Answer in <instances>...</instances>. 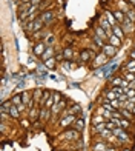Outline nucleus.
Returning a JSON list of instances; mask_svg holds the SVG:
<instances>
[{
    "instance_id": "1",
    "label": "nucleus",
    "mask_w": 135,
    "mask_h": 151,
    "mask_svg": "<svg viewBox=\"0 0 135 151\" xmlns=\"http://www.w3.org/2000/svg\"><path fill=\"white\" fill-rule=\"evenodd\" d=\"M112 133H114V136L115 137H118L120 140H123V142H126L127 139H129V136H127V133L123 128H120V126H115L114 130H112Z\"/></svg>"
},
{
    "instance_id": "2",
    "label": "nucleus",
    "mask_w": 135,
    "mask_h": 151,
    "mask_svg": "<svg viewBox=\"0 0 135 151\" xmlns=\"http://www.w3.org/2000/svg\"><path fill=\"white\" fill-rule=\"evenodd\" d=\"M101 50H103V54L106 56V57H114L115 54H117V48L114 46V45H104L103 48H101Z\"/></svg>"
},
{
    "instance_id": "3",
    "label": "nucleus",
    "mask_w": 135,
    "mask_h": 151,
    "mask_svg": "<svg viewBox=\"0 0 135 151\" xmlns=\"http://www.w3.org/2000/svg\"><path fill=\"white\" fill-rule=\"evenodd\" d=\"M100 26L107 32V37L112 36V25L109 23V22H107V19H106V17H101V19H100Z\"/></svg>"
},
{
    "instance_id": "4",
    "label": "nucleus",
    "mask_w": 135,
    "mask_h": 151,
    "mask_svg": "<svg viewBox=\"0 0 135 151\" xmlns=\"http://www.w3.org/2000/svg\"><path fill=\"white\" fill-rule=\"evenodd\" d=\"M63 139H69V140H75V139L80 137V133H78L77 130H69V131H65V133L62 134Z\"/></svg>"
},
{
    "instance_id": "5",
    "label": "nucleus",
    "mask_w": 135,
    "mask_h": 151,
    "mask_svg": "<svg viewBox=\"0 0 135 151\" xmlns=\"http://www.w3.org/2000/svg\"><path fill=\"white\" fill-rule=\"evenodd\" d=\"M75 116L74 114H69V116H66V117H63L62 120H60V126H68V125H74V122H75Z\"/></svg>"
},
{
    "instance_id": "6",
    "label": "nucleus",
    "mask_w": 135,
    "mask_h": 151,
    "mask_svg": "<svg viewBox=\"0 0 135 151\" xmlns=\"http://www.w3.org/2000/svg\"><path fill=\"white\" fill-rule=\"evenodd\" d=\"M112 85L114 86H121V88L125 89V88H129L130 82H127V80H125V79H121V77H115L114 80H112Z\"/></svg>"
},
{
    "instance_id": "7",
    "label": "nucleus",
    "mask_w": 135,
    "mask_h": 151,
    "mask_svg": "<svg viewBox=\"0 0 135 151\" xmlns=\"http://www.w3.org/2000/svg\"><path fill=\"white\" fill-rule=\"evenodd\" d=\"M29 119L32 120V122H35V120L40 119V109H37L35 107L29 108Z\"/></svg>"
},
{
    "instance_id": "8",
    "label": "nucleus",
    "mask_w": 135,
    "mask_h": 151,
    "mask_svg": "<svg viewBox=\"0 0 135 151\" xmlns=\"http://www.w3.org/2000/svg\"><path fill=\"white\" fill-rule=\"evenodd\" d=\"M51 108H46V107H43L42 109H40V120H48L51 117Z\"/></svg>"
},
{
    "instance_id": "9",
    "label": "nucleus",
    "mask_w": 135,
    "mask_h": 151,
    "mask_svg": "<svg viewBox=\"0 0 135 151\" xmlns=\"http://www.w3.org/2000/svg\"><path fill=\"white\" fill-rule=\"evenodd\" d=\"M132 23H134V22H130L129 19L126 17V19H125V22H123V26H121V28H123V31H125V32H130V31L134 29Z\"/></svg>"
},
{
    "instance_id": "10",
    "label": "nucleus",
    "mask_w": 135,
    "mask_h": 151,
    "mask_svg": "<svg viewBox=\"0 0 135 151\" xmlns=\"http://www.w3.org/2000/svg\"><path fill=\"white\" fill-rule=\"evenodd\" d=\"M45 51H46V45H45V43H39L35 48H34V54L40 56V57H42V54H43Z\"/></svg>"
},
{
    "instance_id": "11",
    "label": "nucleus",
    "mask_w": 135,
    "mask_h": 151,
    "mask_svg": "<svg viewBox=\"0 0 135 151\" xmlns=\"http://www.w3.org/2000/svg\"><path fill=\"white\" fill-rule=\"evenodd\" d=\"M8 114L11 116V117H14V119H18V117H20V111H18V108L16 107V105H11Z\"/></svg>"
},
{
    "instance_id": "12",
    "label": "nucleus",
    "mask_w": 135,
    "mask_h": 151,
    "mask_svg": "<svg viewBox=\"0 0 135 151\" xmlns=\"http://www.w3.org/2000/svg\"><path fill=\"white\" fill-rule=\"evenodd\" d=\"M52 17H54V13H51V11H46V13H43L42 14V17H40V19H42V20H43V23H49V22L52 20Z\"/></svg>"
},
{
    "instance_id": "13",
    "label": "nucleus",
    "mask_w": 135,
    "mask_h": 151,
    "mask_svg": "<svg viewBox=\"0 0 135 151\" xmlns=\"http://www.w3.org/2000/svg\"><path fill=\"white\" fill-rule=\"evenodd\" d=\"M112 34L117 36L118 39H123V37H125V31H123L121 26H114V28H112Z\"/></svg>"
},
{
    "instance_id": "14",
    "label": "nucleus",
    "mask_w": 135,
    "mask_h": 151,
    "mask_svg": "<svg viewBox=\"0 0 135 151\" xmlns=\"http://www.w3.org/2000/svg\"><path fill=\"white\" fill-rule=\"evenodd\" d=\"M52 54H54V50H52V46H48L46 51H45L43 54H42V60H43V62H46L48 59L52 57Z\"/></svg>"
},
{
    "instance_id": "15",
    "label": "nucleus",
    "mask_w": 135,
    "mask_h": 151,
    "mask_svg": "<svg viewBox=\"0 0 135 151\" xmlns=\"http://www.w3.org/2000/svg\"><path fill=\"white\" fill-rule=\"evenodd\" d=\"M106 19H107V22L112 25V28H114V26H117L118 22H117V19H115L114 13H106Z\"/></svg>"
},
{
    "instance_id": "16",
    "label": "nucleus",
    "mask_w": 135,
    "mask_h": 151,
    "mask_svg": "<svg viewBox=\"0 0 135 151\" xmlns=\"http://www.w3.org/2000/svg\"><path fill=\"white\" fill-rule=\"evenodd\" d=\"M109 43L114 45V46L117 48V46H120V45H121V39H118L117 36H114V34H112V36H109Z\"/></svg>"
},
{
    "instance_id": "17",
    "label": "nucleus",
    "mask_w": 135,
    "mask_h": 151,
    "mask_svg": "<svg viewBox=\"0 0 135 151\" xmlns=\"http://www.w3.org/2000/svg\"><path fill=\"white\" fill-rule=\"evenodd\" d=\"M114 16H115V19H117L118 23H123V22H125V19H126L125 13H123V11H120V9H118V11H115Z\"/></svg>"
},
{
    "instance_id": "18",
    "label": "nucleus",
    "mask_w": 135,
    "mask_h": 151,
    "mask_svg": "<svg viewBox=\"0 0 135 151\" xmlns=\"http://www.w3.org/2000/svg\"><path fill=\"white\" fill-rule=\"evenodd\" d=\"M95 36H98L100 39H103V40H104V39L107 37V32L104 31V29L101 28V26H97V29H95Z\"/></svg>"
},
{
    "instance_id": "19",
    "label": "nucleus",
    "mask_w": 135,
    "mask_h": 151,
    "mask_svg": "<svg viewBox=\"0 0 135 151\" xmlns=\"http://www.w3.org/2000/svg\"><path fill=\"white\" fill-rule=\"evenodd\" d=\"M74 126H75L77 131H81L85 128V120L83 119H77L75 122H74Z\"/></svg>"
},
{
    "instance_id": "20",
    "label": "nucleus",
    "mask_w": 135,
    "mask_h": 151,
    "mask_svg": "<svg viewBox=\"0 0 135 151\" xmlns=\"http://www.w3.org/2000/svg\"><path fill=\"white\" fill-rule=\"evenodd\" d=\"M120 113H121V116H123L125 119H127V120L132 119V114H134L132 111H129V109H126V108H121V111H120Z\"/></svg>"
},
{
    "instance_id": "21",
    "label": "nucleus",
    "mask_w": 135,
    "mask_h": 151,
    "mask_svg": "<svg viewBox=\"0 0 135 151\" xmlns=\"http://www.w3.org/2000/svg\"><path fill=\"white\" fill-rule=\"evenodd\" d=\"M106 97H107V100H115V99H118V94L114 89H109V91H106Z\"/></svg>"
},
{
    "instance_id": "22",
    "label": "nucleus",
    "mask_w": 135,
    "mask_h": 151,
    "mask_svg": "<svg viewBox=\"0 0 135 151\" xmlns=\"http://www.w3.org/2000/svg\"><path fill=\"white\" fill-rule=\"evenodd\" d=\"M103 130H106V122H101L98 125L94 126V133H101Z\"/></svg>"
},
{
    "instance_id": "23",
    "label": "nucleus",
    "mask_w": 135,
    "mask_h": 151,
    "mask_svg": "<svg viewBox=\"0 0 135 151\" xmlns=\"http://www.w3.org/2000/svg\"><path fill=\"white\" fill-rule=\"evenodd\" d=\"M43 25H45V23H43L42 19H37V20L34 22V29H32V31H39V29H42Z\"/></svg>"
},
{
    "instance_id": "24",
    "label": "nucleus",
    "mask_w": 135,
    "mask_h": 151,
    "mask_svg": "<svg viewBox=\"0 0 135 151\" xmlns=\"http://www.w3.org/2000/svg\"><path fill=\"white\" fill-rule=\"evenodd\" d=\"M118 8H120V11H123V13H127V11H129L130 8H129V6H127L126 5V2H123V0H120V2H118Z\"/></svg>"
},
{
    "instance_id": "25",
    "label": "nucleus",
    "mask_w": 135,
    "mask_h": 151,
    "mask_svg": "<svg viewBox=\"0 0 135 151\" xmlns=\"http://www.w3.org/2000/svg\"><path fill=\"white\" fill-rule=\"evenodd\" d=\"M107 150V146L104 145V143H95V145H94V151H106Z\"/></svg>"
},
{
    "instance_id": "26",
    "label": "nucleus",
    "mask_w": 135,
    "mask_h": 151,
    "mask_svg": "<svg viewBox=\"0 0 135 151\" xmlns=\"http://www.w3.org/2000/svg\"><path fill=\"white\" fill-rule=\"evenodd\" d=\"M126 70L129 71V73H135V60H129V62H127Z\"/></svg>"
},
{
    "instance_id": "27",
    "label": "nucleus",
    "mask_w": 135,
    "mask_h": 151,
    "mask_svg": "<svg viewBox=\"0 0 135 151\" xmlns=\"http://www.w3.org/2000/svg\"><path fill=\"white\" fill-rule=\"evenodd\" d=\"M11 102H12V105H16V107H17V105L23 103V99H22V96H18V94H17V96H14L12 99H11Z\"/></svg>"
},
{
    "instance_id": "28",
    "label": "nucleus",
    "mask_w": 135,
    "mask_h": 151,
    "mask_svg": "<svg viewBox=\"0 0 135 151\" xmlns=\"http://www.w3.org/2000/svg\"><path fill=\"white\" fill-rule=\"evenodd\" d=\"M109 103H111V105H112V107H114L115 109L123 108V103H121V102H120L118 99H115V100H109Z\"/></svg>"
},
{
    "instance_id": "29",
    "label": "nucleus",
    "mask_w": 135,
    "mask_h": 151,
    "mask_svg": "<svg viewBox=\"0 0 135 151\" xmlns=\"http://www.w3.org/2000/svg\"><path fill=\"white\" fill-rule=\"evenodd\" d=\"M125 80H127V82L132 83V82L135 80V73H129V71H127V73L125 74Z\"/></svg>"
},
{
    "instance_id": "30",
    "label": "nucleus",
    "mask_w": 135,
    "mask_h": 151,
    "mask_svg": "<svg viewBox=\"0 0 135 151\" xmlns=\"http://www.w3.org/2000/svg\"><path fill=\"white\" fill-rule=\"evenodd\" d=\"M94 43H95V45H97V46H100V48H103V46H104V45H106V43H104V42H103V39H100V37H98V36H95V37H94Z\"/></svg>"
},
{
    "instance_id": "31",
    "label": "nucleus",
    "mask_w": 135,
    "mask_h": 151,
    "mask_svg": "<svg viewBox=\"0 0 135 151\" xmlns=\"http://www.w3.org/2000/svg\"><path fill=\"white\" fill-rule=\"evenodd\" d=\"M42 97H43V93H42V89H35L34 91V100H42Z\"/></svg>"
},
{
    "instance_id": "32",
    "label": "nucleus",
    "mask_w": 135,
    "mask_h": 151,
    "mask_svg": "<svg viewBox=\"0 0 135 151\" xmlns=\"http://www.w3.org/2000/svg\"><path fill=\"white\" fill-rule=\"evenodd\" d=\"M126 17L129 19L130 22H135V9H129L126 13Z\"/></svg>"
},
{
    "instance_id": "33",
    "label": "nucleus",
    "mask_w": 135,
    "mask_h": 151,
    "mask_svg": "<svg viewBox=\"0 0 135 151\" xmlns=\"http://www.w3.org/2000/svg\"><path fill=\"white\" fill-rule=\"evenodd\" d=\"M104 120H107L106 117H103V116H95V117H94V120H92V122H94V125H97V123H101V122H104Z\"/></svg>"
},
{
    "instance_id": "34",
    "label": "nucleus",
    "mask_w": 135,
    "mask_h": 151,
    "mask_svg": "<svg viewBox=\"0 0 135 151\" xmlns=\"http://www.w3.org/2000/svg\"><path fill=\"white\" fill-rule=\"evenodd\" d=\"M54 65H55V60L54 59H48L46 60V62H45V66H46V68H49V70H52V68H54Z\"/></svg>"
},
{
    "instance_id": "35",
    "label": "nucleus",
    "mask_w": 135,
    "mask_h": 151,
    "mask_svg": "<svg viewBox=\"0 0 135 151\" xmlns=\"http://www.w3.org/2000/svg\"><path fill=\"white\" fill-rule=\"evenodd\" d=\"M51 96H52V94H51L49 91H43V97H42V100H40V103H42V105H45V102H46L48 99H49Z\"/></svg>"
},
{
    "instance_id": "36",
    "label": "nucleus",
    "mask_w": 135,
    "mask_h": 151,
    "mask_svg": "<svg viewBox=\"0 0 135 151\" xmlns=\"http://www.w3.org/2000/svg\"><path fill=\"white\" fill-rule=\"evenodd\" d=\"M103 108H104V109H107V111H111V113H115V111H117V109L112 107L109 102H104V103H103Z\"/></svg>"
},
{
    "instance_id": "37",
    "label": "nucleus",
    "mask_w": 135,
    "mask_h": 151,
    "mask_svg": "<svg viewBox=\"0 0 135 151\" xmlns=\"http://www.w3.org/2000/svg\"><path fill=\"white\" fill-rule=\"evenodd\" d=\"M80 57H81V60H83V62H88L89 57H91V54H89V51H81Z\"/></svg>"
},
{
    "instance_id": "38",
    "label": "nucleus",
    "mask_w": 135,
    "mask_h": 151,
    "mask_svg": "<svg viewBox=\"0 0 135 151\" xmlns=\"http://www.w3.org/2000/svg\"><path fill=\"white\" fill-rule=\"evenodd\" d=\"M54 103H55L54 99H52V97H49V99L45 102V107H46V108H52V107H54Z\"/></svg>"
},
{
    "instance_id": "39",
    "label": "nucleus",
    "mask_w": 135,
    "mask_h": 151,
    "mask_svg": "<svg viewBox=\"0 0 135 151\" xmlns=\"http://www.w3.org/2000/svg\"><path fill=\"white\" fill-rule=\"evenodd\" d=\"M63 56H65L66 59H71L72 57V50H71V48H66L65 52H63Z\"/></svg>"
},
{
    "instance_id": "40",
    "label": "nucleus",
    "mask_w": 135,
    "mask_h": 151,
    "mask_svg": "<svg viewBox=\"0 0 135 151\" xmlns=\"http://www.w3.org/2000/svg\"><path fill=\"white\" fill-rule=\"evenodd\" d=\"M17 108H18V111H20V113H23V111H26V108H28V107H26V103H20V105H17Z\"/></svg>"
},
{
    "instance_id": "41",
    "label": "nucleus",
    "mask_w": 135,
    "mask_h": 151,
    "mask_svg": "<svg viewBox=\"0 0 135 151\" xmlns=\"http://www.w3.org/2000/svg\"><path fill=\"white\" fill-rule=\"evenodd\" d=\"M52 99H54L55 103H57V102H60V94H58V93H52Z\"/></svg>"
},
{
    "instance_id": "42",
    "label": "nucleus",
    "mask_w": 135,
    "mask_h": 151,
    "mask_svg": "<svg viewBox=\"0 0 135 151\" xmlns=\"http://www.w3.org/2000/svg\"><path fill=\"white\" fill-rule=\"evenodd\" d=\"M20 125L23 128H29V122H28V120H25V119H22L20 120Z\"/></svg>"
},
{
    "instance_id": "43",
    "label": "nucleus",
    "mask_w": 135,
    "mask_h": 151,
    "mask_svg": "<svg viewBox=\"0 0 135 151\" xmlns=\"http://www.w3.org/2000/svg\"><path fill=\"white\" fill-rule=\"evenodd\" d=\"M118 100H120V102H121V103H125V102H126V100H129V97H127V96H126V94H123V96H120V97H118Z\"/></svg>"
},
{
    "instance_id": "44",
    "label": "nucleus",
    "mask_w": 135,
    "mask_h": 151,
    "mask_svg": "<svg viewBox=\"0 0 135 151\" xmlns=\"http://www.w3.org/2000/svg\"><path fill=\"white\" fill-rule=\"evenodd\" d=\"M40 3H42V0H31V5L32 6H39Z\"/></svg>"
},
{
    "instance_id": "45",
    "label": "nucleus",
    "mask_w": 135,
    "mask_h": 151,
    "mask_svg": "<svg viewBox=\"0 0 135 151\" xmlns=\"http://www.w3.org/2000/svg\"><path fill=\"white\" fill-rule=\"evenodd\" d=\"M46 42H48V45H49V46H51V45L54 43V37H52V36H49V39H48Z\"/></svg>"
},
{
    "instance_id": "46",
    "label": "nucleus",
    "mask_w": 135,
    "mask_h": 151,
    "mask_svg": "<svg viewBox=\"0 0 135 151\" xmlns=\"http://www.w3.org/2000/svg\"><path fill=\"white\" fill-rule=\"evenodd\" d=\"M65 68H66V70H69V68H71V62H69V60H66V62H65Z\"/></svg>"
},
{
    "instance_id": "47",
    "label": "nucleus",
    "mask_w": 135,
    "mask_h": 151,
    "mask_svg": "<svg viewBox=\"0 0 135 151\" xmlns=\"http://www.w3.org/2000/svg\"><path fill=\"white\" fill-rule=\"evenodd\" d=\"M129 56H130V60H135V50H134V51H130V54H129Z\"/></svg>"
},
{
    "instance_id": "48",
    "label": "nucleus",
    "mask_w": 135,
    "mask_h": 151,
    "mask_svg": "<svg viewBox=\"0 0 135 151\" xmlns=\"http://www.w3.org/2000/svg\"><path fill=\"white\" fill-rule=\"evenodd\" d=\"M106 151H115V150H114V148H107Z\"/></svg>"
},
{
    "instance_id": "49",
    "label": "nucleus",
    "mask_w": 135,
    "mask_h": 151,
    "mask_svg": "<svg viewBox=\"0 0 135 151\" xmlns=\"http://www.w3.org/2000/svg\"><path fill=\"white\" fill-rule=\"evenodd\" d=\"M123 151H130V150H129V148H125V150H123Z\"/></svg>"
},
{
    "instance_id": "50",
    "label": "nucleus",
    "mask_w": 135,
    "mask_h": 151,
    "mask_svg": "<svg viewBox=\"0 0 135 151\" xmlns=\"http://www.w3.org/2000/svg\"><path fill=\"white\" fill-rule=\"evenodd\" d=\"M132 113H134V116H135V107H134V109H132Z\"/></svg>"
},
{
    "instance_id": "51",
    "label": "nucleus",
    "mask_w": 135,
    "mask_h": 151,
    "mask_svg": "<svg viewBox=\"0 0 135 151\" xmlns=\"http://www.w3.org/2000/svg\"><path fill=\"white\" fill-rule=\"evenodd\" d=\"M134 50H135V48H134Z\"/></svg>"
}]
</instances>
